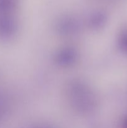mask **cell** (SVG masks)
I'll return each mask as SVG.
<instances>
[{"label": "cell", "instance_id": "6da1fadb", "mask_svg": "<svg viewBox=\"0 0 127 128\" xmlns=\"http://www.w3.org/2000/svg\"><path fill=\"white\" fill-rule=\"evenodd\" d=\"M126 128H127V126H126Z\"/></svg>", "mask_w": 127, "mask_h": 128}]
</instances>
